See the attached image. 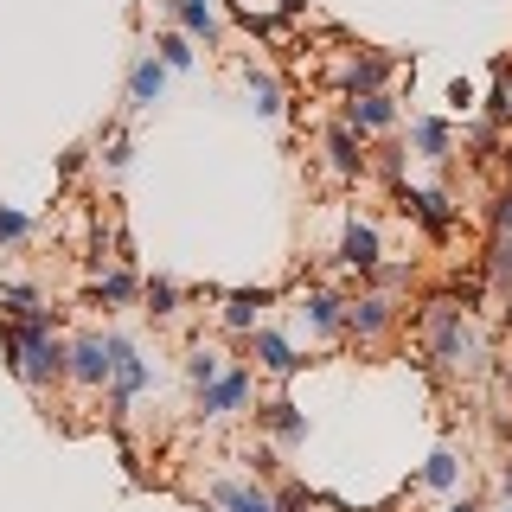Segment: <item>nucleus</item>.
I'll return each mask as SVG.
<instances>
[{
    "instance_id": "7c9ffc66",
    "label": "nucleus",
    "mask_w": 512,
    "mask_h": 512,
    "mask_svg": "<svg viewBox=\"0 0 512 512\" xmlns=\"http://www.w3.org/2000/svg\"><path fill=\"white\" fill-rule=\"evenodd\" d=\"M128 160H135V141H128V135H109V141H103V167H109V173H122Z\"/></svg>"
},
{
    "instance_id": "20e7f679",
    "label": "nucleus",
    "mask_w": 512,
    "mask_h": 512,
    "mask_svg": "<svg viewBox=\"0 0 512 512\" xmlns=\"http://www.w3.org/2000/svg\"><path fill=\"white\" fill-rule=\"evenodd\" d=\"M256 397V372L250 365H224L212 384H199V416L205 423H231V416H244Z\"/></svg>"
},
{
    "instance_id": "f3484780",
    "label": "nucleus",
    "mask_w": 512,
    "mask_h": 512,
    "mask_svg": "<svg viewBox=\"0 0 512 512\" xmlns=\"http://www.w3.org/2000/svg\"><path fill=\"white\" fill-rule=\"evenodd\" d=\"M167 7L192 45H218V0H167Z\"/></svg>"
},
{
    "instance_id": "9b49d317",
    "label": "nucleus",
    "mask_w": 512,
    "mask_h": 512,
    "mask_svg": "<svg viewBox=\"0 0 512 512\" xmlns=\"http://www.w3.org/2000/svg\"><path fill=\"white\" fill-rule=\"evenodd\" d=\"M327 167H333V180H359L365 173V135L346 116L327 122Z\"/></svg>"
},
{
    "instance_id": "7ed1b4c3",
    "label": "nucleus",
    "mask_w": 512,
    "mask_h": 512,
    "mask_svg": "<svg viewBox=\"0 0 512 512\" xmlns=\"http://www.w3.org/2000/svg\"><path fill=\"white\" fill-rule=\"evenodd\" d=\"M116 359H122V333H77L71 359H64V378L84 384V391H103L116 378Z\"/></svg>"
},
{
    "instance_id": "2eb2a0df",
    "label": "nucleus",
    "mask_w": 512,
    "mask_h": 512,
    "mask_svg": "<svg viewBox=\"0 0 512 512\" xmlns=\"http://www.w3.org/2000/svg\"><path fill=\"white\" fill-rule=\"evenodd\" d=\"M263 308H276V288H231L224 308H218V320L231 333H250V327H263Z\"/></svg>"
},
{
    "instance_id": "0eeeda50",
    "label": "nucleus",
    "mask_w": 512,
    "mask_h": 512,
    "mask_svg": "<svg viewBox=\"0 0 512 512\" xmlns=\"http://www.w3.org/2000/svg\"><path fill=\"white\" fill-rule=\"evenodd\" d=\"M295 314L308 320L314 340H346V295H333V288L308 282V288H301V308H295Z\"/></svg>"
},
{
    "instance_id": "e433bc0d",
    "label": "nucleus",
    "mask_w": 512,
    "mask_h": 512,
    "mask_svg": "<svg viewBox=\"0 0 512 512\" xmlns=\"http://www.w3.org/2000/svg\"><path fill=\"white\" fill-rule=\"evenodd\" d=\"M493 512H512V500H500V506H493Z\"/></svg>"
},
{
    "instance_id": "b1692460",
    "label": "nucleus",
    "mask_w": 512,
    "mask_h": 512,
    "mask_svg": "<svg viewBox=\"0 0 512 512\" xmlns=\"http://www.w3.org/2000/svg\"><path fill=\"white\" fill-rule=\"evenodd\" d=\"M487 128H506L512 122V77H506V64H500V77H493V90H487Z\"/></svg>"
},
{
    "instance_id": "f03ea898",
    "label": "nucleus",
    "mask_w": 512,
    "mask_h": 512,
    "mask_svg": "<svg viewBox=\"0 0 512 512\" xmlns=\"http://www.w3.org/2000/svg\"><path fill=\"white\" fill-rule=\"evenodd\" d=\"M429 359L455 365V372H480V359H487V346H480L468 308H455V301H442L436 314H429Z\"/></svg>"
},
{
    "instance_id": "c9c22d12",
    "label": "nucleus",
    "mask_w": 512,
    "mask_h": 512,
    "mask_svg": "<svg viewBox=\"0 0 512 512\" xmlns=\"http://www.w3.org/2000/svg\"><path fill=\"white\" fill-rule=\"evenodd\" d=\"M500 493H506V500H512V461H506V468H500Z\"/></svg>"
},
{
    "instance_id": "473e14b6",
    "label": "nucleus",
    "mask_w": 512,
    "mask_h": 512,
    "mask_svg": "<svg viewBox=\"0 0 512 512\" xmlns=\"http://www.w3.org/2000/svg\"><path fill=\"white\" fill-rule=\"evenodd\" d=\"M474 103H480V96H474V84H468V77H455V84H448V109H455V116H468Z\"/></svg>"
},
{
    "instance_id": "2f4dec72",
    "label": "nucleus",
    "mask_w": 512,
    "mask_h": 512,
    "mask_svg": "<svg viewBox=\"0 0 512 512\" xmlns=\"http://www.w3.org/2000/svg\"><path fill=\"white\" fill-rule=\"evenodd\" d=\"M276 506L282 512H314V493L308 487H276Z\"/></svg>"
},
{
    "instance_id": "f8f14e48",
    "label": "nucleus",
    "mask_w": 512,
    "mask_h": 512,
    "mask_svg": "<svg viewBox=\"0 0 512 512\" xmlns=\"http://www.w3.org/2000/svg\"><path fill=\"white\" fill-rule=\"evenodd\" d=\"M410 154L429 160V167H448L455 160V122L448 116H410Z\"/></svg>"
},
{
    "instance_id": "a878e982",
    "label": "nucleus",
    "mask_w": 512,
    "mask_h": 512,
    "mask_svg": "<svg viewBox=\"0 0 512 512\" xmlns=\"http://www.w3.org/2000/svg\"><path fill=\"white\" fill-rule=\"evenodd\" d=\"M0 308H7L13 320H26L32 308H45V301H39V288H32V282H0Z\"/></svg>"
},
{
    "instance_id": "4be33fe9",
    "label": "nucleus",
    "mask_w": 512,
    "mask_h": 512,
    "mask_svg": "<svg viewBox=\"0 0 512 512\" xmlns=\"http://www.w3.org/2000/svg\"><path fill=\"white\" fill-rule=\"evenodd\" d=\"M96 301H109V308H128V301H141V276H135V269H109V276L96 282Z\"/></svg>"
},
{
    "instance_id": "c756f323",
    "label": "nucleus",
    "mask_w": 512,
    "mask_h": 512,
    "mask_svg": "<svg viewBox=\"0 0 512 512\" xmlns=\"http://www.w3.org/2000/svg\"><path fill=\"white\" fill-rule=\"evenodd\" d=\"M487 224H493V237H512V180L493 192V205H487Z\"/></svg>"
},
{
    "instance_id": "a211bd4d",
    "label": "nucleus",
    "mask_w": 512,
    "mask_h": 512,
    "mask_svg": "<svg viewBox=\"0 0 512 512\" xmlns=\"http://www.w3.org/2000/svg\"><path fill=\"white\" fill-rule=\"evenodd\" d=\"M212 506L218 512H282L276 493H269V487H250V480H218V487H212Z\"/></svg>"
},
{
    "instance_id": "423d86ee",
    "label": "nucleus",
    "mask_w": 512,
    "mask_h": 512,
    "mask_svg": "<svg viewBox=\"0 0 512 512\" xmlns=\"http://www.w3.org/2000/svg\"><path fill=\"white\" fill-rule=\"evenodd\" d=\"M333 263L352 269V276H372V269L384 263V237L372 218H346L340 224V250H333Z\"/></svg>"
},
{
    "instance_id": "72a5a7b5",
    "label": "nucleus",
    "mask_w": 512,
    "mask_h": 512,
    "mask_svg": "<svg viewBox=\"0 0 512 512\" xmlns=\"http://www.w3.org/2000/svg\"><path fill=\"white\" fill-rule=\"evenodd\" d=\"M448 512H487V500H480V493H461V487H455V500H448Z\"/></svg>"
},
{
    "instance_id": "c85d7f7f",
    "label": "nucleus",
    "mask_w": 512,
    "mask_h": 512,
    "mask_svg": "<svg viewBox=\"0 0 512 512\" xmlns=\"http://www.w3.org/2000/svg\"><path fill=\"white\" fill-rule=\"evenodd\" d=\"M26 237H32V218H26V212H13V205H0V250L26 244Z\"/></svg>"
},
{
    "instance_id": "cd10ccee",
    "label": "nucleus",
    "mask_w": 512,
    "mask_h": 512,
    "mask_svg": "<svg viewBox=\"0 0 512 512\" xmlns=\"http://www.w3.org/2000/svg\"><path fill=\"white\" fill-rule=\"evenodd\" d=\"M487 282L500 288V295L512 288V237H493V256H487Z\"/></svg>"
},
{
    "instance_id": "ddd939ff",
    "label": "nucleus",
    "mask_w": 512,
    "mask_h": 512,
    "mask_svg": "<svg viewBox=\"0 0 512 512\" xmlns=\"http://www.w3.org/2000/svg\"><path fill=\"white\" fill-rule=\"evenodd\" d=\"M391 71H397V58H391V52H352V58L340 64V90H346V96L384 90V84H391Z\"/></svg>"
},
{
    "instance_id": "9d476101",
    "label": "nucleus",
    "mask_w": 512,
    "mask_h": 512,
    "mask_svg": "<svg viewBox=\"0 0 512 512\" xmlns=\"http://www.w3.org/2000/svg\"><path fill=\"white\" fill-rule=\"evenodd\" d=\"M391 320H397V301L378 295V288H365V295L346 301V333L352 340H378V333H391Z\"/></svg>"
},
{
    "instance_id": "6e6552de",
    "label": "nucleus",
    "mask_w": 512,
    "mask_h": 512,
    "mask_svg": "<svg viewBox=\"0 0 512 512\" xmlns=\"http://www.w3.org/2000/svg\"><path fill=\"white\" fill-rule=\"evenodd\" d=\"M244 340H250L256 372H269V378H295L301 365H308V352H295V346H288V333H276V327H250Z\"/></svg>"
},
{
    "instance_id": "393cba45",
    "label": "nucleus",
    "mask_w": 512,
    "mask_h": 512,
    "mask_svg": "<svg viewBox=\"0 0 512 512\" xmlns=\"http://www.w3.org/2000/svg\"><path fill=\"white\" fill-rule=\"evenodd\" d=\"M224 372V352L218 346H192L186 352V378H192V391H199V384H212Z\"/></svg>"
},
{
    "instance_id": "aec40b11",
    "label": "nucleus",
    "mask_w": 512,
    "mask_h": 512,
    "mask_svg": "<svg viewBox=\"0 0 512 512\" xmlns=\"http://www.w3.org/2000/svg\"><path fill=\"white\" fill-rule=\"evenodd\" d=\"M141 308H148L154 320H173V314H180V282H173V276H148V282H141Z\"/></svg>"
},
{
    "instance_id": "dca6fc26",
    "label": "nucleus",
    "mask_w": 512,
    "mask_h": 512,
    "mask_svg": "<svg viewBox=\"0 0 512 512\" xmlns=\"http://www.w3.org/2000/svg\"><path fill=\"white\" fill-rule=\"evenodd\" d=\"M256 429H263L269 442H308V410H295L288 397H276V404H256Z\"/></svg>"
},
{
    "instance_id": "f704fd0d",
    "label": "nucleus",
    "mask_w": 512,
    "mask_h": 512,
    "mask_svg": "<svg viewBox=\"0 0 512 512\" xmlns=\"http://www.w3.org/2000/svg\"><path fill=\"white\" fill-rule=\"evenodd\" d=\"M282 7V20H301V13H308V0H276Z\"/></svg>"
},
{
    "instance_id": "f257e3e1",
    "label": "nucleus",
    "mask_w": 512,
    "mask_h": 512,
    "mask_svg": "<svg viewBox=\"0 0 512 512\" xmlns=\"http://www.w3.org/2000/svg\"><path fill=\"white\" fill-rule=\"evenodd\" d=\"M64 359H71V340L52 333V308H32L26 320L7 327V365L26 391H52L64 378Z\"/></svg>"
},
{
    "instance_id": "1a4fd4ad",
    "label": "nucleus",
    "mask_w": 512,
    "mask_h": 512,
    "mask_svg": "<svg viewBox=\"0 0 512 512\" xmlns=\"http://www.w3.org/2000/svg\"><path fill=\"white\" fill-rule=\"evenodd\" d=\"M346 122L359 128V135H391V128L404 122V109H397L391 90H365V96H346Z\"/></svg>"
},
{
    "instance_id": "412c9836",
    "label": "nucleus",
    "mask_w": 512,
    "mask_h": 512,
    "mask_svg": "<svg viewBox=\"0 0 512 512\" xmlns=\"http://www.w3.org/2000/svg\"><path fill=\"white\" fill-rule=\"evenodd\" d=\"M423 487L429 493H455L461 487V455H455V448H436V455L423 461Z\"/></svg>"
},
{
    "instance_id": "39448f33",
    "label": "nucleus",
    "mask_w": 512,
    "mask_h": 512,
    "mask_svg": "<svg viewBox=\"0 0 512 512\" xmlns=\"http://www.w3.org/2000/svg\"><path fill=\"white\" fill-rule=\"evenodd\" d=\"M397 205L423 224L429 244H448V237H455V224H461V205L448 199V192H436V186H397Z\"/></svg>"
},
{
    "instance_id": "5701e85b",
    "label": "nucleus",
    "mask_w": 512,
    "mask_h": 512,
    "mask_svg": "<svg viewBox=\"0 0 512 512\" xmlns=\"http://www.w3.org/2000/svg\"><path fill=\"white\" fill-rule=\"evenodd\" d=\"M154 52H160V64H167V71H192V58H199V52H192V39H186L180 26H173V32H160V39H154Z\"/></svg>"
},
{
    "instance_id": "6ab92c4d",
    "label": "nucleus",
    "mask_w": 512,
    "mask_h": 512,
    "mask_svg": "<svg viewBox=\"0 0 512 512\" xmlns=\"http://www.w3.org/2000/svg\"><path fill=\"white\" fill-rule=\"evenodd\" d=\"M244 90H250V109H256L263 122H276V116H282V84L263 71V64H244Z\"/></svg>"
},
{
    "instance_id": "4468645a",
    "label": "nucleus",
    "mask_w": 512,
    "mask_h": 512,
    "mask_svg": "<svg viewBox=\"0 0 512 512\" xmlns=\"http://www.w3.org/2000/svg\"><path fill=\"white\" fill-rule=\"evenodd\" d=\"M167 64H160V52H141L135 64H128V109H154L160 96H167Z\"/></svg>"
},
{
    "instance_id": "bb28decb",
    "label": "nucleus",
    "mask_w": 512,
    "mask_h": 512,
    "mask_svg": "<svg viewBox=\"0 0 512 512\" xmlns=\"http://www.w3.org/2000/svg\"><path fill=\"white\" fill-rule=\"evenodd\" d=\"M404 160H410V148H391V141H384L378 160H365V167H372L384 186H404Z\"/></svg>"
}]
</instances>
